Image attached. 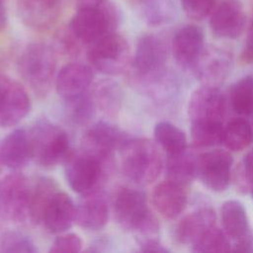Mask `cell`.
<instances>
[{
	"label": "cell",
	"instance_id": "44",
	"mask_svg": "<svg viewBox=\"0 0 253 253\" xmlns=\"http://www.w3.org/2000/svg\"><path fill=\"white\" fill-rule=\"evenodd\" d=\"M108 0H75L77 9L80 8H92V7H99L106 3Z\"/></svg>",
	"mask_w": 253,
	"mask_h": 253
},
{
	"label": "cell",
	"instance_id": "25",
	"mask_svg": "<svg viewBox=\"0 0 253 253\" xmlns=\"http://www.w3.org/2000/svg\"><path fill=\"white\" fill-rule=\"evenodd\" d=\"M220 217L225 234L233 240L243 237L250 231L246 211L238 201L224 202L220 209Z\"/></svg>",
	"mask_w": 253,
	"mask_h": 253
},
{
	"label": "cell",
	"instance_id": "2",
	"mask_svg": "<svg viewBox=\"0 0 253 253\" xmlns=\"http://www.w3.org/2000/svg\"><path fill=\"white\" fill-rule=\"evenodd\" d=\"M112 211L115 220L126 231L150 236L159 230L158 219L147 205L145 193L135 187H118L113 195Z\"/></svg>",
	"mask_w": 253,
	"mask_h": 253
},
{
	"label": "cell",
	"instance_id": "39",
	"mask_svg": "<svg viewBox=\"0 0 253 253\" xmlns=\"http://www.w3.org/2000/svg\"><path fill=\"white\" fill-rule=\"evenodd\" d=\"M180 3L189 18L201 21L211 15L216 0H180Z\"/></svg>",
	"mask_w": 253,
	"mask_h": 253
},
{
	"label": "cell",
	"instance_id": "28",
	"mask_svg": "<svg viewBox=\"0 0 253 253\" xmlns=\"http://www.w3.org/2000/svg\"><path fill=\"white\" fill-rule=\"evenodd\" d=\"M57 190L56 183L48 177L39 176L31 183L29 219L34 224H39L43 207L50 196Z\"/></svg>",
	"mask_w": 253,
	"mask_h": 253
},
{
	"label": "cell",
	"instance_id": "13",
	"mask_svg": "<svg viewBox=\"0 0 253 253\" xmlns=\"http://www.w3.org/2000/svg\"><path fill=\"white\" fill-rule=\"evenodd\" d=\"M75 208L70 196L58 189L43 207L39 224L52 234L65 232L75 222Z\"/></svg>",
	"mask_w": 253,
	"mask_h": 253
},
{
	"label": "cell",
	"instance_id": "17",
	"mask_svg": "<svg viewBox=\"0 0 253 253\" xmlns=\"http://www.w3.org/2000/svg\"><path fill=\"white\" fill-rule=\"evenodd\" d=\"M94 69L91 65L71 62L62 66L55 76V89L57 94L67 101L78 97L92 87Z\"/></svg>",
	"mask_w": 253,
	"mask_h": 253
},
{
	"label": "cell",
	"instance_id": "43",
	"mask_svg": "<svg viewBox=\"0 0 253 253\" xmlns=\"http://www.w3.org/2000/svg\"><path fill=\"white\" fill-rule=\"evenodd\" d=\"M107 245H108V241L106 239L98 238V239L94 240L88 246L86 251H88V252H102V251H105L107 249Z\"/></svg>",
	"mask_w": 253,
	"mask_h": 253
},
{
	"label": "cell",
	"instance_id": "47",
	"mask_svg": "<svg viewBox=\"0 0 253 253\" xmlns=\"http://www.w3.org/2000/svg\"><path fill=\"white\" fill-rule=\"evenodd\" d=\"M0 164H1V161H0Z\"/></svg>",
	"mask_w": 253,
	"mask_h": 253
},
{
	"label": "cell",
	"instance_id": "7",
	"mask_svg": "<svg viewBox=\"0 0 253 253\" xmlns=\"http://www.w3.org/2000/svg\"><path fill=\"white\" fill-rule=\"evenodd\" d=\"M121 19L119 7L107 1L99 7L77 9L68 28L81 43L88 45L101 37L116 32Z\"/></svg>",
	"mask_w": 253,
	"mask_h": 253
},
{
	"label": "cell",
	"instance_id": "45",
	"mask_svg": "<svg viewBox=\"0 0 253 253\" xmlns=\"http://www.w3.org/2000/svg\"><path fill=\"white\" fill-rule=\"evenodd\" d=\"M7 11L3 4V0H0V32L3 31L7 26Z\"/></svg>",
	"mask_w": 253,
	"mask_h": 253
},
{
	"label": "cell",
	"instance_id": "31",
	"mask_svg": "<svg viewBox=\"0 0 253 253\" xmlns=\"http://www.w3.org/2000/svg\"><path fill=\"white\" fill-rule=\"evenodd\" d=\"M229 103L232 110L239 115L253 114V75L244 76L231 86Z\"/></svg>",
	"mask_w": 253,
	"mask_h": 253
},
{
	"label": "cell",
	"instance_id": "10",
	"mask_svg": "<svg viewBox=\"0 0 253 253\" xmlns=\"http://www.w3.org/2000/svg\"><path fill=\"white\" fill-rule=\"evenodd\" d=\"M233 158L225 150L215 149L198 156V176L211 191L222 192L229 185Z\"/></svg>",
	"mask_w": 253,
	"mask_h": 253
},
{
	"label": "cell",
	"instance_id": "3",
	"mask_svg": "<svg viewBox=\"0 0 253 253\" xmlns=\"http://www.w3.org/2000/svg\"><path fill=\"white\" fill-rule=\"evenodd\" d=\"M23 81L40 98L45 97L55 81L56 56L52 46L43 42L29 43L18 59Z\"/></svg>",
	"mask_w": 253,
	"mask_h": 253
},
{
	"label": "cell",
	"instance_id": "34",
	"mask_svg": "<svg viewBox=\"0 0 253 253\" xmlns=\"http://www.w3.org/2000/svg\"><path fill=\"white\" fill-rule=\"evenodd\" d=\"M224 231L214 225L192 245V250L196 253L229 252L231 245Z\"/></svg>",
	"mask_w": 253,
	"mask_h": 253
},
{
	"label": "cell",
	"instance_id": "38",
	"mask_svg": "<svg viewBox=\"0 0 253 253\" xmlns=\"http://www.w3.org/2000/svg\"><path fill=\"white\" fill-rule=\"evenodd\" d=\"M82 240L80 236L72 232L59 233L49 247L51 253H77L82 249Z\"/></svg>",
	"mask_w": 253,
	"mask_h": 253
},
{
	"label": "cell",
	"instance_id": "40",
	"mask_svg": "<svg viewBox=\"0 0 253 253\" xmlns=\"http://www.w3.org/2000/svg\"><path fill=\"white\" fill-rule=\"evenodd\" d=\"M240 58L244 63L253 62V15L248 26V30L246 33V38H245L244 45L240 54Z\"/></svg>",
	"mask_w": 253,
	"mask_h": 253
},
{
	"label": "cell",
	"instance_id": "4",
	"mask_svg": "<svg viewBox=\"0 0 253 253\" xmlns=\"http://www.w3.org/2000/svg\"><path fill=\"white\" fill-rule=\"evenodd\" d=\"M120 152L123 173L134 185L146 186L159 177L163 169V159L152 141L129 137Z\"/></svg>",
	"mask_w": 253,
	"mask_h": 253
},
{
	"label": "cell",
	"instance_id": "36",
	"mask_svg": "<svg viewBox=\"0 0 253 253\" xmlns=\"http://www.w3.org/2000/svg\"><path fill=\"white\" fill-rule=\"evenodd\" d=\"M234 184L241 194L248 193L253 184V151L244 155L234 171Z\"/></svg>",
	"mask_w": 253,
	"mask_h": 253
},
{
	"label": "cell",
	"instance_id": "20",
	"mask_svg": "<svg viewBox=\"0 0 253 253\" xmlns=\"http://www.w3.org/2000/svg\"><path fill=\"white\" fill-rule=\"evenodd\" d=\"M30 109L31 99L26 88L11 79L0 98V126H15L29 114Z\"/></svg>",
	"mask_w": 253,
	"mask_h": 253
},
{
	"label": "cell",
	"instance_id": "11",
	"mask_svg": "<svg viewBox=\"0 0 253 253\" xmlns=\"http://www.w3.org/2000/svg\"><path fill=\"white\" fill-rule=\"evenodd\" d=\"M209 24L215 37L237 39L246 26V14L242 3L239 0H221L211 11Z\"/></svg>",
	"mask_w": 253,
	"mask_h": 253
},
{
	"label": "cell",
	"instance_id": "12",
	"mask_svg": "<svg viewBox=\"0 0 253 253\" xmlns=\"http://www.w3.org/2000/svg\"><path fill=\"white\" fill-rule=\"evenodd\" d=\"M64 0H18L17 10L23 24L37 32H44L60 17Z\"/></svg>",
	"mask_w": 253,
	"mask_h": 253
},
{
	"label": "cell",
	"instance_id": "46",
	"mask_svg": "<svg viewBox=\"0 0 253 253\" xmlns=\"http://www.w3.org/2000/svg\"><path fill=\"white\" fill-rule=\"evenodd\" d=\"M250 193H251V196H252V199H253V184H252V186H251V189H250V191H249Z\"/></svg>",
	"mask_w": 253,
	"mask_h": 253
},
{
	"label": "cell",
	"instance_id": "27",
	"mask_svg": "<svg viewBox=\"0 0 253 253\" xmlns=\"http://www.w3.org/2000/svg\"><path fill=\"white\" fill-rule=\"evenodd\" d=\"M155 142L167 153L174 155L181 153L187 148L185 132L169 122H159L153 129Z\"/></svg>",
	"mask_w": 253,
	"mask_h": 253
},
{
	"label": "cell",
	"instance_id": "24",
	"mask_svg": "<svg viewBox=\"0 0 253 253\" xmlns=\"http://www.w3.org/2000/svg\"><path fill=\"white\" fill-rule=\"evenodd\" d=\"M230 57L227 53L220 50L206 52L205 50L195 66L197 76L207 82V85H212L221 82L227 76L230 70Z\"/></svg>",
	"mask_w": 253,
	"mask_h": 253
},
{
	"label": "cell",
	"instance_id": "5",
	"mask_svg": "<svg viewBox=\"0 0 253 253\" xmlns=\"http://www.w3.org/2000/svg\"><path fill=\"white\" fill-rule=\"evenodd\" d=\"M167 58L168 49L160 37L153 34L141 36L136 42L131 61L133 84L141 89L169 76Z\"/></svg>",
	"mask_w": 253,
	"mask_h": 253
},
{
	"label": "cell",
	"instance_id": "6",
	"mask_svg": "<svg viewBox=\"0 0 253 253\" xmlns=\"http://www.w3.org/2000/svg\"><path fill=\"white\" fill-rule=\"evenodd\" d=\"M29 130L33 160L43 168H51L64 163L71 153L68 133L47 119L34 123Z\"/></svg>",
	"mask_w": 253,
	"mask_h": 253
},
{
	"label": "cell",
	"instance_id": "9",
	"mask_svg": "<svg viewBox=\"0 0 253 253\" xmlns=\"http://www.w3.org/2000/svg\"><path fill=\"white\" fill-rule=\"evenodd\" d=\"M31 182L22 173L14 172L0 180V217L22 223L29 218Z\"/></svg>",
	"mask_w": 253,
	"mask_h": 253
},
{
	"label": "cell",
	"instance_id": "19",
	"mask_svg": "<svg viewBox=\"0 0 253 253\" xmlns=\"http://www.w3.org/2000/svg\"><path fill=\"white\" fill-rule=\"evenodd\" d=\"M33 160L29 130L16 128L0 140L1 164L14 171L25 168Z\"/></svg>",
	"mask_w": 253,
	"mask_h": 253
},
{
	"label": "cell",
	"instance_id": "21",
	"mask_svg": "<svg viewBox=\"0 0 253 253\" xmlns=\"http://www.w3.org/2000/svg\"><path fill=\"white\" fill-rule=\"evenodd\" d=\"M75 208V223L83 229H102L109 220L110 206L101 192L82 196Z\"/></svg>",
	"mask_w": 253,
	"mask_h": 253
},
{
	"label": "cell",
	"instance_id": "33",
	"mask_svg": "<svg viewBox=\"0 0 253 253\" xmlns=\"http://www.w3.org/2000/svg\"><path fill=\"white\" fill-rule=\"evenodd\" d=\"M67 118L77 126H85L90 123L96 113V105L91 95V91L64 101Z\"/></svg>",
	"mask_w": 253,
	"mask_h": 253
},
{
	"label": "cell",
	"instance_id": "29",
	"mask_svg": "<svg viewBox=\"0 0 253 253\" xmlns=\"http://www.w3.org/2000/svg\"><path fill=\"white\" fill-rule=\"evenodd\" d=\"M141 19L148 26L158 27L172 21L175 9L171 0H135Z\"/></svg>",
	"mask_w": 253,
	"mask_h": 253
},
{
	"label": "cell",
	"instance_id": "30",
	"mask_svg": "<svg viewBox=\"0 0 253 253\" xmlns=\"http://www.w3.org/2000/svg\"><path fill=\"white\" fill-rule=\"evenodd\" d=\"M252 138V127L243 119L232 120L223 128L222 142L228 150L241 151L250 145Z\"/></svg>",
	"mask_w": 253,
	"mask_h": 253
},
{
	"label": "cell",
	"instance_id": "32",
	"mask_svg": "<svg viewBox=\"0 0 253 253\" xmlns=\"http://www.w3.org/2000/svg\"><path fill=\"white\" fill-rule=\"evenodd\" d=\"M222 122H191V138L196 147H211L222 142Z\"/></svg>",
	"mask_w": 253,
	"mask_h": 253
},
{
	"label": "cell",
	"instance_id": "35",
	"mask_svg": "<svg viewBox=\"0 0 253 253\" xmlns=\"http://www.w3.org/2000/svg\"><path fill=\"white\" fill-rule=\"evenodd\" d=\"M0 251L5 253H35L38 249L35 242L25 233L7 230L0 237Z\"/></svg>",
	"mask_w": 253,
	"mask_h": 253
},
{
	"label": "cell",
	"instance_id": "23",
	"mask_svg": "<svg viewBox=\"0 0 253 253\" xmlns=\"http://www.w3.org/2000/svg\"><path fill=\"white\" fill-rule=\"evenodd\" d=\"M91 95L97 110L107 117H116L123 106L124 93L121 85L113 79H102L92 85Z\"/></svg>",
	"mask_w": 253,
	"mask_h": 253
},
{
	"label": "cell",
	"instance_id": "16",
	"mask_svg": "<svg viewBox=\"0 0 253 253\" xmlns=\"http://www.w3.org/2000/svg\"><path fill=\"white\" fill-rule=\"evenodd\" d=\"M172 53L182 68L194 69L205 50L204 33L196 25H185L172 39Z\"/></svg>",
	"mask_w": 253,
	"mask_h": 253
},
{
	"label": "cell",
	"instance_id": "14",
	"mask_svg": "<svg viewBox=\"0 0 253 253\" xmlns=\"http://www.w3.org/2000/svg\"><path fill=\"white\" fill-rule=\"evenodd\" d=\"M225 100L220 90L212 85L196 89L188 104L191 122H222Z\"/></svg>",
	"mask_w": 253,
	"mask_h": 253
},
{
	"label": "cell",
	"instance_id": "8",
	"mask_svg": "<svg viewBox=\"0 0 253 253\" xmlns=\"http://www.w3.org/2000/svg\"><path fill=\"white\" fill-rule=\"evenodd\" d=\"M87 58L94 70L106 75L121 74L131 63L128 42L116 32L88 44Z\"/></svg>",
	"mask_w": 253,
	"mask_h": 253
},
{
	"label": "cell",
	"instance_id": "26",
	"mask_svg": "<svg viewBox=\"0 0 253 253\" xmlns=\"http://www.w3.org/2000/svg\"><path fill=\"white\" fill-rule=\"evenodd\" d=\"M165 174L167 180L185 186L198 176V156L188 153L186 150L168 155Z\"/></svg>",
	"mask_w": 253,
	"mask_h": 253
},
{
	"label": "cell",
	"instance_id": "18",
	"mask_svg": "<svg viewBox=\"0 0 253 253\" xmlns=\"http://www.w3.org/2000/svg\"><path fill=\"white\" fill-rule=\"evenodd\" d=\"M151 203L155 211L163 218L172 220L185 211L188 204V196L183 185L166 180L153 188Z\"/></svg>",
	"mask_w": 253,
	"mask_h": 253
},
{
	"label": "cell",
	"instance_id": "1",
	"mask_svg": "<svg viewBox=\"0 0 253 253\" xmlns=\"http://www.w3.org/2000/svg\"><path fill=\"white\" fill-rule=\"evenodd\" d=\"M65 178L77 194L86 196L101 192L112 174L114 156H106L80 147L71 151L64 162Z\"/></svg>",
	"mask_w": 253,
	"mask_h": 253
},
{
	"label": "cell",
	"instance_id": "41",
	"mask_svg": "<svg viewBox=\"0 0 253 253\" xmlns=\"http://www.w3.org/2000/svg\"><path fill=\"white\" fill-rule=\"evenodd\" d=\"M139 250L141 252H154V253H166L169 250L156 238L151 236H144L138 241Z\"/></svg>",
	"mask_w": 253,
	"mask_h": 253
},
{
	"label": "cell",
	"instance_id": "42",
	"mask_svg": "<svg viewBox=\"0 0 253 253\" xmlns=\"http://www.w3.org/2000/svg\"><path fill=\"white\" fill-rule=\"evenodd\" d=\"M231 251L241 253H253V233L249 231L243 237L235 240Z\"/></svg>",
	"mask_w": 253,
	"mask_h": 253
},
{
	"label": "cell",
	"instance_id": "37",
	"mask_svg": "<svg viewBox=\"0 0 253 253\" xmlns=\"http://www.w3.org/2000/svg\"><path fill=\"white\" fill-rule=\"evenodd\" d=\"M53 49L61 54L68 56H75L80 51L81 42L74 36L71 30L66 27L57 31L54 35Z\"/></svg>",
	"mask_w": 253,
	"mask_h": 253
},
{
	"label": "cell",
	"instance_id": "22",
	"mask_svg": "<svg viewBox=\"0 0 253 253\" xmlns=\"http://www.w3.org/2000/svg\"><path fill=\"white\" fill-rule=\"evenodd\" d=\"M215 212L211 208H202L185 215L174 229V237L181 244L193 245L210 228L214 226Z\"/></svg>",
	"mask_w": 253,
	"mask_h": 253
},
{
	"label": "cell",
	"instance_id": "15",
	"mask_svg": "<svg viewBox=\"0 0 253 253\" xmlns=\"http://www.w3.org/2000/svg\"><path fill=\"white\" fill-rule=\"evenodd\" d=\"M129 137L117 126L100 121L86 129L82 137L81 147L102 155L114 156V152L120 151Z\"/></svg>",
	"mask_w": 253,
	"mask_h": 253
}]
</instances>
